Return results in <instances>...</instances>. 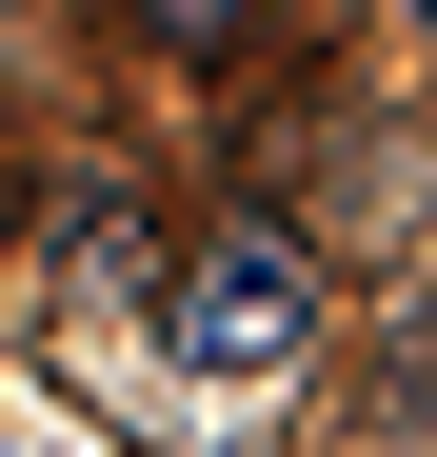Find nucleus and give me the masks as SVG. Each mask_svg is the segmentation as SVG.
I'll return each mask as SVG.
<instances>
[{
	"instance_id": "obj_1",
	"label": "nucleus",
	"mask_w": 437,
	"mask_h": 457,
	"mask_svg": "<svg viewBox=\"0 0 437 457\" xmlns=\"http://www.w3.org/2000/svg\"><path fill=\"white\" fill-rule=\"evenodd\" d=\"M160 338H179L199 378H278V358H318V239L218 219V239L179 259V298H160Z\"/></svg>"
},
{
	"instance_id": "obj_2",
	"label": "nucleus",
	"mask_w": 437,
	"mask_h": 457,
	"mask_svg": "<svg viewBox=\"0 0 437 457\" xmlns=\"http://www.w3.org/2000/svg\"><path fill=\"white\" fill-rule=\"evenodd\" d=\"M139 21H160V40H239L259 0H139Z\"/></svg>"
}]
</instances>
